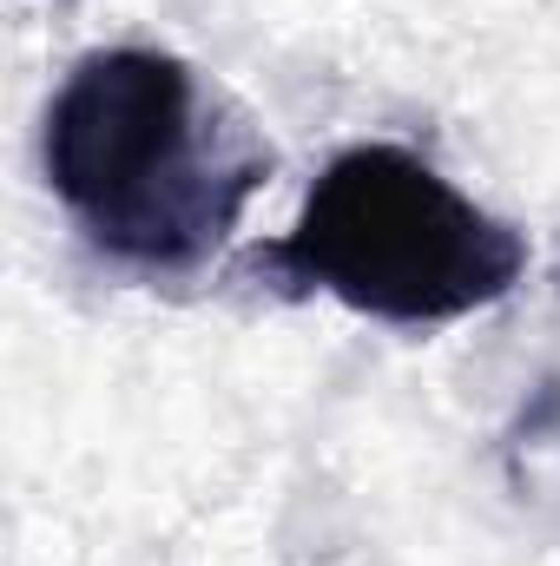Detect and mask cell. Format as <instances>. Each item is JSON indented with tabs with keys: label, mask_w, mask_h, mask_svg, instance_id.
I'll use <instances>...</instances> for the list:
<instances>
[{
	"label": "cell",
	"mask_w": 560,
	"mask_h": 566,
	"mask_svg": "<svg viewBox=\"0 0 560 566\" xmlns=\"http://www.w3.org/2000/svg\"><path fill=\"white\" fill-rule=\"evenodd\" d=\"M40 165L93 251L133 271H198L278 158L191 60L93 46L46 99Z\"/></svg>",
	"instance_id": "1"
},
{
	"label": "cell",
	"mask_w": 560,
	"mask_h": 566,
	"mask_svg": "<svg viewBox=\"0 0 560 566\" xmlns=\"http://www.w3.org/2000/svg\"><path fill=\"white\" fill-rule=\"evenodd\" d=\"M271 271L370 323L435 329L501 303L528 277V238L422 151L370 139L317 171L271 244Z\"/></svg>",
	"instance_id": "2"
}]
</instances>
